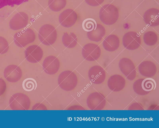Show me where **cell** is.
Listing matches in <instances>:
<instances>
[{
	"mask_svg": "<svg viewBox=\"0 0 159 128\" xmlns=\"http://www.w3.org/2000/svg\"><path fill=\"white\" fill-rule=\"evenodd\" d=\"M159 11L156 8H152L144 13L143 19L146 24L150 26L155 27L159 25Z\"/></svg>",
	"mask_w": 159,
	"mask_h": 128,
	"instance_id": "4fadbf2b",
	"label": "cell"
},
{
	"mask_svg": "<svg viewBox=\"0 0 159 128\" xmlns=\"http://www.w3.org/2000/svg\"><path fill=\"white\" fill-rule=\"evenodd\" d=\"M120 41L116 35L110 34L102 42L104 49L108 51H113L117 50L120 46Z\"/></svg>",
	"mask_w": 159,
	"mask_h": 128,
	"instance_id": "5bb4252c",
	"label": "cell"
},
{
	"mask_svg": "<svg viewBox=\"0 0 159 128\" xmlns=\"http://www.w3.org/2000/svg\"><path fill=\"white\" fill-rule=\"evenodd\" d=\"M122 43L123 46L127 49L134 50L140 46L141 43V37L136 32H128L124 35Z\"/></svg>",
	"mask_w": 159,
	"mask_h": 128,
	"instance_id": "8992f818",
	"label": "cell"
},
{
	"mask_svg": "<svg viewBox=\"0 0 159 128\" xmlns=\"http://www.w3.org/2000/svg\"><path fill=\"white\" fill-rule=\"evenodd\" d=\"M66 4V0H48V6L52 11L58 12L64 8Z\"/></svg>",
	"mask_w": 159,
	"mask_h": 128,
	"instance_id": "e0dca14e",
	"label": "cell"
},
{
	"mask_svg": "<svg viewBox=\"0 0 159 128\" xmlns=\"http://www.w3.org/2000/svg\"><path fill=\"white\" fill-rule=\"evenodd\" d=\"M9 48V44L7 40L0 36V54L6 53L8 51Z\"/></svg>",
	"mask_w": 159,
	"mask_h": 128,
	"instance_id": "44dd1931",
	"label": "cell"
},
{
	"mask_svg": "<svg viewBox=\"0 0 159 128\" xmlns=\"http://www.w3.org/2000/svg\"><path fill=\"white\" fill-rule=\"evenodd\" d=\"M84 108L81 106L75 105L70 106L67 108V110H83Z\"/></svg>",
	"mask_w": 159,
	"mask_h": 128,
	"instance_id": "d4e9b609",
	"label": "cell"
},
{
	"mask_svg": "<svg viewBox=\"0 0 159 128\" xmlns=\"http://www.w3.org/2000/svg\"><path fill=\"white\" fill-rule=\"evenodd\" d=\"M106 33L104 27L100 24H97L95 27L91 31L88 32L87 35L91 41L98 42L101 41Z\"/></svg>",
	"mask_w": 159,
	"mask_h": 128,
	"instance_id": "9a60e30c",
	"label": "cell"
},
{
	"mask_svg": "<svg viewBox=\"0 0 159 128\" xmlns=\"http://www.w3.org/2000/svg\"><path fill=\"white\" fill-rule=\"evenodd\" d=\"M30 100L26 94L17 93L13 94L10 99L9 106L12 110H27L29 109Z\"/></svg>",
	"mask_w": 159,
	"mask_h": 128,
	"instance_id": "277c9868",
	"label": "cell"
},
{
	"mask_svg": "<svg viewBox=\"0 0 159 128\" xmlns=\"http://www.w3.org/2000/svg\"><path fill=\"white\" fill-rule=\"evenodd\" d=\"M57 36L55 28L50 24H45L40 28L38 37L40 42L46 46H50L56 42Z\"/></svg>",
	"mask_w": 159,
	"mask_h": 128,
	"instance_id": "3957f363",
	"label": "cell"
},
{
	"mask_svg": "<svg viewBox=\"0 0 159 128\" xmlns=\"http://www.w3.org/2000/svg\"><path fill=\"white\" fill-rule=\"evenodd\" d=\"M78 16L76 12L72 9H67L61 12L59 16V21L62 26L69 28L77 21Z\"/></svg>",
	"mask_w": 159,
	"mask_h": 128,
	"instance_id": "ba28073f",
	"label": "cell"
},
{
	"mask_svg": "<svg viewBox=\"0 0 159 128\" xmlns=\"http://www.w3.org/2000/svg\"><path fill=\"white\" fill-rule=\"evenodd\" d=\"M25 55L27 61L31 63H35L39 62L42 58L43 51L39 46L33 45L26 49Z\"/></svg>",
	"mask_w": 159,
	"mask_h": 128,
	"instance_id": "9c48e42d",
	"label": "cell"
},
{
	"mask_svg": "<svg viewBox=\"0 0 159 128\" xmlns=\"http://www.w3.org/2000/svg\"><path fill=\"white\" fill-rule=\"evenodd\" d=\"M35 38L34 31L30 28H27L16 33L14 36V41L16 46L22 48L33 42Z\"/></svg>",
	"mask_w": 159,
	"mask_h": 128,
	"instance_id": "5b68a950",
	"label": "cell"
},
{
	"mask_svg": "<svg viewBox=\"0 0 159 128\" xmlns=\"http://www.w3.org/2000/svg\"><path fill=\"white\" fill-rule=\"evenodd\" d=\"M78 80L77 75L73 71L66 70L61 72L58 78V86L66 91L74 90L76 86Z\"/></svg>",
	"mask_w": 159,
	"mask_h": 128,
	"instance_id": "7a4b0ae2",
	"label": "cell"
},
{
	"mask_svg": "<svg viewBox=\"0 0 159 128\" xmlns=\"http://www.w3.org/2000/svg\"><path fill=\"white\" fill-rule=\"evenodd\" d=\"M36 81L32 78L25 79L23 82L22 86L24 89L27 91H30L35 90L37 87Z\"/></svg>",
	"mask_w": 159,
	"mask_h": 128,
	"instance_id": "d6986e66",
	"label": "cell"
},
{
	"mask_svg": "<svg viewBox=\"0 0 159 128\" xmlns=\"http://www.w3.org/2000/svg\"><path fill=\"white\" fill-rule=\"evenodd\" d=\"M22 74V71L20 67L15 64L7 66L3 72L5 79L8 82L12 83L16 82L20 80Z\"/></svg>",
	"mask_w": 159,
	"mask_h": 128,
	"instance_id": "7c38bea8",
	"label": "cell"
},
{
	"mask_svg": "<svg viewBox=\"0 0 159 128\" xmlns=\"http://www.w3.org/2000/svg\"><path fill=\"white\" fill-rule=\"evenodd\" d=\"M42 67L44 71L49 75H53L58 71L60 67L59 59L53 55L47 57L43 61Z\"/></svg>",
	"mask_w": 159,
	"mask_h": 128,
	"instance_id": "8fae6325",
	"label": "cell"
},
{
	"mask_svg": "<svg viewBox=\"0 0 159 128\" xmlns=\"http://www.w3.org/2000/svg\"><path fill=\"white\" fill-rule=\"evenodd\" d=\"M89 5L92 7H96L102 4L104 0H84Z\"/></svg>",
	"mask_w": 159,
	"mask_h": 128,
	"instance_id": "7402d4cb",
	"label": "cell"
},
{
	"mask_svg": "<svg viewBox=\"0 0 159 128\" xmlns=\"http://www.w3.org/2000/svg\"><path fill=\"white\" fill-rule=\"evenodd\" d=\"M83 58L89 61H93L97 60L100 56L101 50L97 45L93 43H89L85 45L82 50Z\"/></svg>",
	"mask_w": 159,
	"mask_h": 128,
	"instance_id": "52a82bcc",
	"label": "cell"
},
{
	"mask_svg": "<svg viewBox=\"0 0 159 128\" xmlns=\"http://www.w3.org/2000/svg\"><path fill=\"white\" fill-rule=\"evenodd\" d=\"M97 23L95 20L92 18L85 20L83 23V29L87 32L93 30L95 27Z\"/></svg>",
	"mask_w": 159,
	"mask_h": 128,
	"instance_id": "ffe728a7",
	"label": "cell"
},
{
	"mask_svg": "<svg viewBox=\"0 0 159 128\" xmlns=\"http://www.w3.org/2000/svg\"><path fill=\"white\" fill-rule=\"evenodd\" d=\"M143 39L144 43L147 45L152 46L157 43L158 40V36L155 32L149 31L144 33Z\"/></svg>",
	"mask_w": 159,
	"mask_h": 128,
	"instance_id": "ac0fdd59",
	"label": "cell"
},
{
	"mask_svg": "<svg viewBox=\"0 0 159 128\" xmlns=\"http://www.w3.org/2000/svg\"><path fill=\"white\" fill-rule=\"evenodd\" d=\"M6 89V84L5 81L0 78V96L5 92Z\"/></svg>",
	"mask_w": 159,
	"mask_h": 128,
	"instance_id": "cb8c5ba5",
	"label": "cell"
},
{
	"mask_svg": "<svg viewBox=\"0 0 159 128\" xmlns=\"http://www.w3.org/2000/svg\"><path fill=\"white\" fill-rule=\"evenodd\" d=\"M62 41L66 47L72 48L76 45L78 38L76 34L73 32H65L63 35Z\"/></svg>",
	"mask_w": 159,
	"mask_h": 128,
	"instance_id": "2e32d148",
	"label": "cell"
},
{
	"mask_svg": "<svg viewBox=\"0 0 159 128\" xmlns=\"http://www.w3.org/2000/svg\"><path fill=\"white\" fill-rule=\"evenodd\" d=\"M100 19L104 24L111 25L115 23L119 17V12L114 5L108 4L104 5L99 12Z\"/></svg>",
	"mask_w": 159,
	"mask_h": 128,
	"instance_id": "6da1fadb",
	"label": "cell"
},
{
	"mask_svg": "<svg viewBox=\"0 0 159 128\" xmlns=\"http://www.w3.org/2000/svg\"><path fill=\"white\" fill-rule=\"evenodd\" d=\"M28 15L25 12H20L16 13L10 20L9 22L10 28L17 30L25 27L28 22Z\"/></svg>",
	"mask_w": 159,
	"mask_h": 128,
	"instance_id": "30bf717a",
	"label": "cell"
},
{
	"mask_svg": "<svg viewBox=\"0 0 159 128\" xmlns=\"http://www.w3.org/2000/svg\"><path fill=\"white\" fill-rule=\"evenodd\" d=\"M32 110H47L46 106L41 103H39L34 104L32 108Z\"/></svg>",
	"mask_w": 159,
	"mask_h": 128,
	"instance_id": "603a6c76",
	"label": "cell"
}]
</instances>
